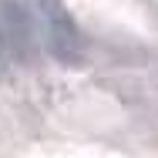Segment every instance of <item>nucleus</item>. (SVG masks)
<instances>
[{
	"instance_id": "nucleus-1",
	"label": "nucleus",
	"mask_w": 158,
	"mask_h": 158,
	"mask_svg": "<svg viewBox=\"0 0 158 158\" xmlns=\"http://www.w3.org/2000/svg\"><path fill=\"white\" fill-rule=\"evenodd\" d=\"M0 54L14 61H31L34 54L31 17L17 0H0Z\"/></svg>"
}]
</instances>
